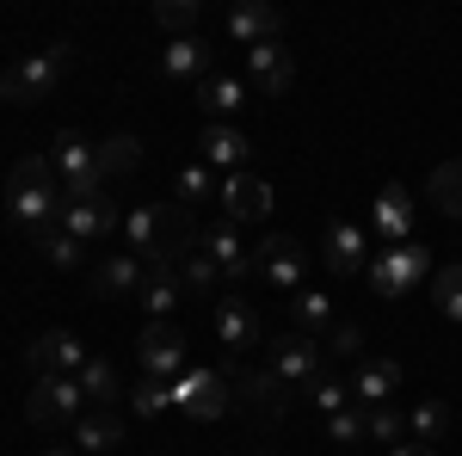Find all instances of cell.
<instances>
[{"mask_svg": "<svg viewBox=\"0 0 462 456\" xmlns=\"http://www.w3.org/2000/svg\"><path fill=\"white\" fill-rule=\"evenodd\" d=\"M272 204H278V198H272V179L265 173H228L222 179V210H228V222H265V216H272Z\"/></svg>", "mask_w": 462, "mask_h": 456, "instance_id": "obj_11", "label": "cell"}, {"mask_svg": "<svg viewBox=\"0 0 462 456\" xmlns=\"http://www.w3.org/2000/svg\"><path fill=\"white\" fill-rule=\"evenodd\" d=\"M80 395H87V407H117V370H111L106 358L80 364Z\"/></svg>", "mask_w": 462, "mask_h": 456, "instance_id": "obj_34", "label": "cell"}, {"mask_svg": "<svg viewBox=\"0 0 462 456\" xmlns=\"http://www.w3.org/2000/svg\"><path fill=\"white\" fill-rule=\"evenodd\" d=\"M309 395H315V407H320V414H327V420L352 407V383H339L333 370H327V377H315V383H309Z\"/></svg>", "mask_w": 462, "mask_h": 456, "instance_id": "obj_41", "label": "cell"}, {"mask_svg": "<svg viewBox=\"0 0 462 456\" xmlns=\"http://www.w3.org/2000/svg\"><path fill=\"white\" fill-rule=\"evenodd\" d=\"M69 210L62 198V179H56V161L50 154H19V167L6 173V216L19 228H43Z\"/></svg>", "mask_w": 462, "mask_h": 456, "instance_id": "obj_1", "label": "cell"}, {"mask_svg": "<svg viewBox=\"0 0 462 456\" xmlns=\"http://www.w3.org/2000/svg\"><path fill=\"white\" fill-rule=\"evenodd\" d=\"M80 414H87L80 377H37L32 395H25V420L32 425H74Z\"/></svg>", "mask_w": 462, "mask_h": 456, "instance_id": "obj_7", "label": "cell"}, {"mask_svg": "<svg viewBox=\"0 0 462 456\" xmlns=\"http://www.w3.org/2000/svg\"><path fill=\"white\" fill-rule=\"evenodd\" d=\"M69 432H74V451H87V456H106V451H117V444H124V425H117V414H111V407H87Z\"/></svg>", "mask_w": 462, "mask_h": 456, "instance_id": "obj_24", "label": "cell"}, {"mask_svg": "<svg viewBox=\"0 0 462 456\" xmlns=\"http://www.w3.org/2000/svg\"><path fill=\"white\" fill-rule=\"evenodd\" d=\"M179 296H185V278H179V265H148V272H143V309H148L154 321L173 315Z\"/></svg>", "mask_w": 462, "mask_h": 456, "instance_id": "obj_27", "label": "cell"}, {"mask_svg": "<svg viewBox=\"0 0 462 456\" xmlns=\"http://www.w3.org/2000/svg\"><path fill=\"white\" fill-rule=\"evenodd\" d=\"M370 241H383V247L413 241V198H407V185H383V198L370 210Z\"/></svg>", "mask_w": 462, "mask_h": 456, "instance_id": "obj_16", "label": "cell"}, {"mask_svg": "<svg viewBox=\"0 0 462 456\" xmlns=\"http://www.w3.org/2000/svg\"><path fill=\"white\" fill-rule=\"evenodd\" d=\"M124 253H136L143 265H161V204H136L124 216Z\"/></svg>", "mask_w": 462, "mask_h": 456, "instance_id": "obj_25", "label": "cell"}, {"mask_svg": "<svg viewBox=\"0 0 462 456\" xmlns=\"http://www.w3.org/2000/svg\"><path fill=\"white\" fill-rule=\"evenodd\" d=\"M136 358H143L148 377H161V383H179L191 364H185V333H179L173 321H148L143 340H136Z\"/></svg>", "mask_w": 462, "mask_h": 456, "instance_id": "obj_10", "label": "cell"}, {"mask_svg": "<svg viewBox=\"0 0 462 456\" xmlns=\"http://www.w3.org/2000/svg\"><path fill=\"white\" fill-rule=\"evenodd\" d=\"M327 438H333V444H357V438H364V407L333 414V420H327Z\"/></svg>", "mask_w": 462, "mask_h": 456, "instance_id": "obj_42", "label": "cell"}, {"mask_svg": "<svg viewBox=\"0 0 462 456\" xmlns=\"http://www.w3.org/2000/svg\"><path fill=\"white\" fill-rule=\"evenodd\" d=\"M278 32H284V13L265 6V0H241V6L228 13V37H235L241 50H253V43H278Z\"/></svg>", "mask_w": 462, "mask_h": 456, "instance_id": "obj_20", "label": "cell"}, {"mask_svg": "<svg viewBox=\"0 0 462 456\" xmlns=\"http://www.w3.org/2000/svg\"><path fill=\"white\" fill-rule=\"evenodd\" d=\"M364 438H376V444H407V414H401V407H370V414H364Z\"/></svg>", "mask_w": 462, "mask_h": 456, "instance_id": "obj_36", "label": "cell"}, {"mask_svg": "<svg viewBox=\"0 0 462 456\" xmlns=\"http://www.w3.org/2000/svg\"><path fill=\"white\" fill-rule=\"evenodd\" d=\"M173 407L185 420H216L222 407H235V383H228L216 364H191L173 383Z\"/></svg>", "mask_w": 462, "mask_h": 456, "instance_id": "obj_4", "label": "cell"}, {"mask_svg": "<svg viewBox=\"0 0 462 456\" xmlns=\"http://www.w3.org/2000/svg\"><path fill=\"white\" fill-rule=\"evenodd\" d=\"M265 346H272V370H278L290 388H309L315 377H327V351H320L315 333H296V327H290V333H272Z\"/></svg>", "mask_w": 462, "mask_h": 456, "instance_id": "obj_9", "label": "cell"}, {"mask_svg": "<svg viewBox=\"0 0 462 456\" xmlns=\"http://www.w3.org/2000/svg\"><path fill=\"white\" fill-rule=\"evenodd\" d=\"M389 456H438V451H431V444H413V438H407V444H394Z\"/></svg>", "mask_w": 462, "mask_h": 456, "instance_id": "obj_44", "label": "cell"}, {"mask_svg": "<svg viewBox=\"0 0 462 456\" xmlns=\"http://www.w3.org/2000/svg\"><path fill=\"white\" fill-rule=\"evenodd\" d=\"M69 62H74V43H50V50H37V56H19L13 69H0V99H6V106H37V99H50L56 80L69 74Z\"/></svg>", "mask_w": 462, "mask_h": 456, "instance_id": "obj_2", "label": "cell"}, {"mask_svg": "<svg viewBox=\"0 0 462 456\" xmlns=\"http://www.w3.org/2000/svg\"><path fill=\"white\" fill-rule=\"evenodd\" d=\"M32 235H37L43 259H50L56 272H74V265H80V241H74L69 228H62V216H56V222H43V228H32Z\"/></svg>", "mask_w": 462, "mask_h": 456, "instance_id": "obj_31", "label": "cell"}, {"mask_svg": "<svg viewBox=\"0 0 462 456\" xmlns=\"http://www.w3.org/2000/svg\"><path fill=\"white\" fill-rule=\"evenodd\" d=\"M364 278H370V290H376V296H407L420 278H431V253L420 241L383 247V253L370 259V272H364Z\"/></svg>", "mask_w": 462, "mask_h": 456, "instance_id": "obj_5", "label": "cell"}, {"mask_svg": "<svg viewBox=\"0 0 462 456\" xmlns=\"http://www.w3.org/2000/svg\"><path fill=\"white\" fill-rule=\"evenodd\" d=\"M136 161H143V142L130 136V130H117V136H106V142H99V173H106V179L136 173Z\"/></svg>", "mask_w": 462, "mask_h": 456, "instance_id": "obj_32", "label": "cell"}, {"mask_svg": "<svg viewBox=\"0 0 462 456\" xmlns=\"http://www.w3.org/2000/svg\"><path fill=\"white\" fill-rule=\"evenodd\" d=\"M320 253H327V272H333V278L370 272V222H333Z\"/></svg>", "mask_w": 462, "mask_h": 456, "instance_id": "obj_13", "label": "cell"}, {"mask_svg": "<svg viewBox=\"0 0 462 456\" xmlns=\"http://www.w3.org/2000/svg\"><path fill=\"white\" fill-rule=\"evenodd\" d=\"M253 272L265 278V290L296 296V290H302V272H309V247L290 241V235H265V241L253 247Z\"/></svg>", "mask_w": 462, "mask_h": 456, "instance_id": "obj_8", "label": "cell"}, {"mask_svg": "<svg viewBox=\"0 0 462 456\" xmlns=\"http://www.w3.org/2000/svg\"><path fill=\"white\" fill-rule=\"evenodd\" d=\"M426 198H431V204H438L444 216H462V161H444V167H431Z\"/></svg>", "mask_w": 462, "mask_h": 456, "instance_id": "obj_33", "label": "cell"}, {"mask_svg": "<svg viewBox=\"0 0 462 456\" xmlns=\"http://www.w3.org/2000/svg\"><path fill=\"white\" fill-rule=\"evenodd\" d=\"M444 432H450V407H444V401H413V414H407V438L438 451Z\"/></svg>", "mask_w": 462, "mask_h": 456, "instance_id": "obj_30", "label": "cell"}, {"mask_svg": "<svg viewBox=\"0 0 462 456\" xmlns=\"http://www.w3.org/2000/svg\"><path fill=\"white\" fill-rule=\"evenodd\" d=\"M216 340H222L228 351H247V346L265 340V321L253 315L241 296H228V302H216Z\"/></svg>", "mask_w": 462, "mask_h": 456, "instance_id": "obj_22", "label": "cell"}, {"mask_svg": "<svg viewBox=\"0 0 462 456\" xmlns=\"http://www.w3.org/2000/svg\"><path fill=\"white\" fill-rule=\"evenodd\" d=\"M62 228H69L74 241H111L117 235V198L111 191H99V198H80V204H69L62 210Z\"/></svg>", "mask_w": 462, "mask_h": 456, "instance_id": "obj_17", "label": "cell"}, {"mask_svg": "<svg viewBox=\"0 0 462 456\" xmlns=\"http://www.w3.org/2000/svg\"><path fill=\"white\" fill-rule=\"evenodd\" d=\"M179 278H185V290H216V265L210 259H204V253H191V259H185V265H179Z\"/></svg>", "mask_w": 462, "mask_h": 456, "instance_id": "obj_43", "label": "cell"}, {"mask_svg": "<svg viewBox=\"0 0 462 456\" xmlns=\"http://www.w3.org/2000/svg\"><path fill=\"white\" fill-rule=\"evenodd\" d=\"M167 407H173V383H161V377H143V383L130 388V414L154 420V414H167Z\"/></svg>", "mask_w": 462, "mask_h": 456, "instance_id": "obj_39", "label": "cell"}, {"mask_svg": "<svg viewBox=\"0 0 462 456\" xmlns=\"http://www.w3.org/2000/svg\"><path fill=\"white\" fill-rule=\"evenodd\" d=\"M198 253V222L185 204H161V265H185Z\"/></svg>", "mask_w": 462, "mask_h": 456, "instance_id": "obj_23", "label": "cell"}, {"mask_svg": "<svg viewBox=\"0 0 462 456\" xmlns=\"http://www.w3.org/2000/svg\"><path fill=\"white\" fill-rule=\"evenodd\" d=\"M247 80L265 93V99L290 93V87H296V62H290V50H284V43H253V50H247Z\"/></svg>", "mask_w": 462, "mask_h": 456, "instance_id": "obj_18", "label": "cell"}, {"mask_svg": "<svg viewBox=\"0 0 462 456\" xmlns=\"http://www.w3.org/2000/svg\"><path fill=\"white\" fill-rule=\"evenodd\" d=\"M431 302H438L444 321L462 327V265H438V272H431Z\"/></svg>", "mask_w": 462, "mask_h": 456, "instance_id": "obj_35", "label": "cell"}, {"mask_svg": "<svg viewBox=\"0 0 462 456\" xmlns=\"http://www.w3.org/2000/svg\"><path fill=\"white\" fill-rule=\"evenodd\" d=\"M401 395V364L394 358H357L352 364V407H389Z\"/></svg>", "mask_w": 462, "mask_h": 456, "instance_id": "obj_14", "label": "cell"}, {"mask_svg": "<svg viewBox=\"0 0 462 456\" xmlns=\"http://www.w3.org/2000/svg\"><path fill=\"white\" fill-rule=\"evenodd\" d=\"M179 204H185V210H191V204H204V198H222V179L210 173V167H204V161H191V167H185V173H179Z\"/></svg>", "mask_w": 462, "mask_h": 456, "instance_id": "obj_37", "label": "cell"}, {"mask_svg": "<svg viewBox=\"0 0 462 456\" xmlns=\"http://www.w3.org/2000/svg\"><path fill=\"white\" fill-rule=\"evenodd\" d=\"M25 364H32L37 377H80V364H87V346L62 333V327H50V333H37L32 346H25Z\"/></svg>", "mask_w": 462, "mask_h": 456, "instance_id": "obj_12", "label": "cell"}, {"mask_svg": "<svg viewBox=\"0 0 462 456\" xmlns=\"http://www.w3.org/2000/svg\"><path fill=\"white\" fill-rule=\"evenodd\" d=\"M198 148H204V167L210 173H247V161H253V142L235 130V124H210L204 136H198Z\"/></svg>", "mask_w": 462, "mask_h": 456, "instance_id": "obj_19", "label": "cell"}, {"mask_svg": "<svg viewBox=\"0 0 462 456\" xmlns=\"http://www.w3.org/2000/svg\"><path fill=\"white\" fill-rule=\"evenodd\" d=\"M161 74L198 87L204 74H216V50L204 43V37H173V43H167V56H161Z\"/></svg>", "mask_w": 462, "mask_h": 456, "instance_id": "obj_21", "label": "cell"}, {"mask_svg": "<svg viewBox=\"0 0 462 456\" xmlns=\"http://www.w3.org/2000/svg\"><path fill=\"white\" fill-rule=\"evenodd\" d=\"M56 179H62V198L69 204L111 191V179L99 173V142H87L80 130H62L56 136Z\"/></svg>", "mask_w": 462, "mask_h": 456, "instance_id": "obj_3", "label": "cell"}, {"mask_svg": "<svg viewBox=\"0 0 462 456\" xmlns=\"http://www.w3.org/2000/svg\"><path fill=\"white\" fill-rule=\"evenodd\" d=\"M198 19H204L198 0H161V6H154V25L173 32V37H191V32H198Z\"/></svg>", "mask_w": 462, "mask_h": 456, "instance_id": "obj_38", "label": "cell"}, {"mask_svg": "<svg viewBox=\"0 0 462 456\" xmlns=\"http://www.w3.org/2000/svg\"><path fill=\"white\" fill-rule=\"evenodd\" d=\"M198 253L216 265V278H222V284H247L253 278V253L241 247L235 222H228V228H204V235H198Z\"/></svg>", "mask_w": 462, "mask_h": 456, "instance_id": "obj_15", "label": "cell"}, {"mask_svg": "<svg viewBox=\"0 0 462 456\" xmlns=\"http://www.w3.org/2000/svg\"><path fill=\"white\" fill-rule=\"evenodd\" d=\"M143 259L136 253H111L106 265L93 272V296H143Z\"/></svg>", "mask_w": 462, "mask_h": 456, "instance_id": "obj_26", "label": "cell"}, {"mask_svg": "<svg viewBox=\"0 0 462 456\" xmlns=\"http://www.w3.org/2000/svg\"><path fill=\"white\" fill-rule=\"evenodd\" d=\"M228 383H235V407H241L247 420L278 425L290 414V383L272 364H265V370H228Z\"/></svg>", "mask_w": 462, "mask_h": 456, "instance_id": "obj_6", "label": "cell"}, {"mask_svg": "<svg viewBox=\"0 0 462 456\" xmlns=\"http://www.w3.org/2000/svg\"><path fill=\"white\" fill-rule=\"evenodd\" d=\"M198 106L210 111V124H228L241 111V80L235 74H204L198 80Z\"/></svg>", "mask_w": 462, "mask_h": 456, "instance_id": "obj_29", "label": "cell"}, {"mask_svg": "<svg viewBox=\"0 0 462 456\" xmlns=\"http://www.w3.org/2000/svg\"><path fill=\"white\" fill-rule=\"evenodd\" d=\"M43 456H80L74 444H43Z\"/></svg>", "mask_w": 462, "mask_h": 456, "instance_id": "obj_45", "label": "cell"}, {"mask_svg": "<svg viewBox=\"0 0 462 456\" xmlns=\"http://www.w3.org/2000/svg\"><path fill=\"white\" fill-rule=\"evenodd\" d=\"M370 340H364V327H357V321H339V327H333V333H327V340H320V351H327V358H370Z\"/></svg>", "mask_w": 462, "mask_h": 456, "instance_id": "obj_40", "label": "cell"}, {"mask_svg": "<svg viewBox=\"0 0 462 456\" xmlns=\"http://www.w3.org/2000/svg\"><path fill=\"white\" fill-rule=\"evenodd\" d=\"M253 456H278V451H253Z\"/></svg>", "mask_w": 462, "mask_h": 456, "instance_id": "obj_46", "label": "cell"}, {"mask_svg": "<svg viewBox=\"0 0 462 456\" xmlns=\"http://www.w3.org/2000/svg\"><path fill=\"white\" fill-rule=\"evenodd\" d=\"M290 321H296V333H315V340H327V333L339 327L333 296H320V290H296V296H290Z\"/></svg>", "mask_w": 462, "mask_h": 456, "instance_id": "obj_28", "label": "cell"}]
</instances>
